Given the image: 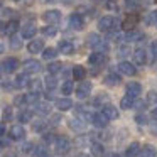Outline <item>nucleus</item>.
Segmentation results:
<instances>
[{"instance_id": "obj_1", "label": "nucleus", "mask_w": 157, "mask_h": 157, "mask_svg": "<svg viewBox=\"0 0 157 157\" xmlns=\"http://www.w3.org/2000/svg\"><path fill=\"white\" fill-rule=\"evenodd\" d=\"M118 21H117L115 17H112V15H106V17H101L98 21V29L103 32H115L117 29H118Z\"/></svg>"}, {"instance_id": "obj_2", "label": "nucleus", "mask_w": 157, "mask_h": 157, "mask_svg": "<svg viewBox=\"0 0 157 157\" xmlns=\"http://www.w3.org/2000/svg\"><path fill=\"white\" fill-rule=\"evenodd\" d=\"M54 147H56V152H58V154H66L69 150V147H71V144H69L68 137L58 135L54 139Z\"/></svg>"}, {"instance_id": "obj_3", "label": "nucleus", "mask_w": 157, "mask_h": 157, "mask_svg": "<svg viewBox=\"0 0 157 157\" xmlns=\"http://www.w3.org/2000/svg\"><path fill=\"white\" fill-rule=\"evenodd\" d=\"M42 21L46 22V24L52 25V24H58L59 21H61V14H59V10H48L42 14Z\"/></svg>"}, {"instance_id": "obj_4", "label": "nucleus", "mask_w": 157, "mask_h": 157, "mask_svg": "<svg viewBox=\"0 0 157 157\" xmlns=\"http://www.w3.org/2000/svg\"><path fill=\"white\" fill-rule=\"evenodd\" d=\"M9 137H10L12 140H22L25 137V130L22 125H12L10 130H9Z\"/></svg>"}, {"instance_id": "obj_5", "label": "nucleus", "mask_w": 157, "mask_h": 157, "mask_svg": "<svg viewBox=\"0 0 157 157\" xmlns=\"http://www.w3.org/2000/svg\"><path fill=\"white\" fill-rule=\"evenodd\" d=\"M19 68V61L15 58H9V59H4V63H2V71L4 73H14L15 69Z\"/></svg>"}, {"instance_id": "obj_6", "label": "nucleus", "mask_w": 157, "mask_h": 157, "mask_svg": "<svg viewBox=\"0 0 157 157\" xmlns=\"http://www.w3.org/2000/svg\"><path fill=\"white\" fill-rule=\"evenodd\" d=\"M117 69H118L122 75H127V76H133L137 73L135 66H133L132 63H128V61H122L118 66H117Z\"/></svg>"}, {"instance_id": "obj_7", "label": "nucleus", "mask_w": 157, "mask_h": 157, "mask_svg": "<svg viewBox=\"0 0 157 157\" xmlns=\"http://www.w3.org/2000/svg\"><path fill=\"white\" fill-rule=\"evenodd\" d=\"M91 91V83L88 81H81L78 86H76V96L78 98H86Z\"/></svg>"}, {"instance_id": "obj_8", "label": "nucleus", "mask_w": 157, "mask_h": 157, "mask_svg": "<svg viewBox=\"0 0 157 157\" xmlns=\"http://www.w3.org/2000/svg\"><path fill=\"white\" fill-rule=\"evenodd\" d=\"M108 117L105 115L103 112H100V113H93V125L95 127H98V128H105L106 127V123H108Z\"/></svg>"}, {"instance_id": "obj_9", "label": "nucleus", "mask_w": 157, "mask_h": 157, "mask_svg": "<svg viewBox=\"0 0 157 157\" xmlns=\"http://www.w3.org/2000/svg\"><path fill=\"white\" fill-rule=\"evenodd\" d=\"M137 24H139V15H137V14H130V15H127L125 21L122 22V27L125 29V31H132Z\"/></svg>"}, {"instance_id": "obj_10", "label": "nucleus", "mask_w": 157, "mask_h": 157, "mask_svg": "<svg viewBox=\"0 0 157 157\" xmlns=\"http://www.w3.org/2000/svg\"><path fill=\"white\" fill-rule=\"evenodd\" d=\"M19 29V22L17 21H10V22H4L2 24V32L5 36H14Z\"/></svg>"}, {"instance_id": "obj_11", "label": "nucleus", "mask_w": 157, "mask_h": 157, "mask_svg": "<svg viewBox=\"0 0 157 157\" xmlns=\"http://www.w3.org/2000/svg\"><path fill=\"white\" fill-rule=\"evenodd\" d=\"M24 69L27 73H39L42 69V66H41V63L39 61H36V59H27V61H24Z\"/></svg>"}, {"instance_id": "obj_12", "label": "nucleus", "mask_w": 157, "mask_h": 157, "mask_svg": "<svg viewBox=\"0 0 157 157\" xmlns=\"http://www.w3.org/2000/svg\"><path fill=\"white\" fill-rule=\"evenodd\" d=\"M69 27L75 29V31H81L83 29V19L79 15V12L71 14V17H69Z\"/></svg>"}, {"instance_id": "obj_13", "label": "nucleus", "mask_w": 157, "mask_h": 157, "mask_svg": "<svg viewBox=\"0 0 157 157\" xmlns=\"http://www.w3.org/2000/svg\"><path fill=\"white\" fill-rule=\"evenodd\" d=\"M103 61H105V54H103L101 51L93 52V54H90V58H88L90 66H100V64H103Z\"/></svg>"}, {"instance_id": "obj_14", "label": "nucleus", "mask_w": 157, "mask_h": 157, "mask_svg": "<svg viewBox=\"0 0 157 157\" xmlns=\"http://www.w3.org/2000/svg\"><path fill=\"white\" fill-rule=\"evenodd\" d=\"M27 49H29V52H32V54H37V52L44 51V41H41V39H34V41L29 42Z\"/></svg>"}, {"instance_id": "obj_15", "label": "nucleus", "mask_w": 157, "mask_h": 157, "mask_svg": "<svg viewBox=\"0 0 157 157\" xmlns=\"http://www.w3.org/2000/svg\"><path fill=\"white\" fill-rule=\"evenodd\" d=\"M133 61H135V64H139V66H144L147 63V54H145V51L144 49H135L133 51Z\"/></svg>"}, {"instance_id": "obj_16", "label": "nucleus", "mask_w": 157, "mask_h": 157, "mask_svg": "<svg viewBox=\"0 0 157 157\" xmlns=\"http://www.w3.org/2000/svg\"><path fill=\"white\" fill-rule=\"evenodd\" d=\"M140 93H142V86H140V83H135V81H130L128 85H127V95H132V96H139Z\"/></svg>"}, {"instance_id": "obj_17", "label": "nucleus", "mask_w": 157, "mask_h": 157, "mask_svg": "<svg viewBox=\"0 0 157 157\" xmlns=\"http://www.w3.org/2000/svg\"><path fill=\"white\" fill-rule=\"evenodd\" d=\"M58 49L63 52V54L71 56L73 51H75V44H73V42H69V41H61V42H59V46H58Z\"/></svg>"}, {"instance_id": "obj_18", "label": "nucleus", "mask_w": 157, "mask_h": 157, "mask_svg": "<svg viewBox=\"0 0 157 157\" xmlns=\"http://www.w3.org/2000/svg\"><path fill=\"white\" fill-rule=\"evenodd\" d=\"M73 106V101L69 98H59V100H56V108L59 110V112H66V110H69Z\"/></svg>"}, {"instance_id": "obj_19", "label": "nucleus", "mask_w": 157, "mask_h": 157, "mask_svg": "<svg viewBox=\"0 0 157 157\" xmlns=\"http://www.w3.org/2000/svg\"><path fill=\"white\" fill-rule=\"evenodd\" d=\"M133 105H135V96H132V95H125L122 98V101H120V106H122L123 110L133 108Z\"/></svg>"}, {"instance_id": "obj_20", "label": "nucleus", "mask_w": 157, "mask_h": 157, "mask_svg": "<svg viewBox=\"0 0 157 157\" xmlns=\"http://www.w3.org/2000/svg\"><path fill=\"white\" fill-rule=\"evenodd\" d=\"M140 39H144V34L140 31H135V29L128 31L125 36V41H130V42H137V41H140Z\"/></svg>"}, {"instance_id": "obj_21", "label": "nucleus", "mask_w": 157, "mask_h": 157, "mask_svg": "<svg viewBox=\"0 0 157 157\" xmlns=\"http://www.w3.org/2000/svg\"><path fill=\"white\" fill-rule=\"evenodd\" d=\"M27 85H29L27 71H24V73H19V75L15 76V86H17V88H22V86H27Z\"/></svg>"}, {"instance_id": "obj_22", "label": "nucleus", "mask_w": 157, "mask_h": 157, "mask_svg": "<svg viewBox=\"0 0 157 157\" xmlns=\"http://www.w3.org/2000/svg\"><path fill=\"white\" fill-rule=\"evenodd\" d=\"M36 36V25L34 24H27L22 27V37L24 39H31Z\"/></svg>"}, {"instance_id": "obj_23", "label": "nucleus", "mask_w": 157, "mask_h": 157, "mask_svg": "<svg viewBox=\"0 0 157 157\" xmlns=\"http://www.w3.org/2000/svg\"><path fill=\"white\" fill-rule=\"evenodd\" d=\"M34 112L37 113V115H48L49 112H51V108H49V105L48 103H36L34 105Z\"/></svg>"}, {"instance_id": "obj_24", "label": "nucleus", "mask_w": 157, "mask_h": 157, "mask_svg": "<svg viewBox=\"0 0 157 157\" xmlns=\"http://www.w3.org/2000/svg\"><path fill=\"white\" fill-rule=\"evenodd\" d=\"M69 128L75 130V132H85L86 125L83 122H79V120H76V118H71L69 120Z\"/></svg>"}, {"instance_id": "obj_25", "label": "nucleus", "mask_w": 157, "mask_h": 157, "mask_svg": "<svg viewBox=\"0 0 157 157\" xmlns=\"http://www.w3.org/2000/svg\"><path fill=\"white\" fill-rule=\"evenodd\" d=\"M120 83V76L117 75V73H110V75L105 76V85L108 86H117Z\"/></svg>"}, {"instance_id": "obj_26", "label": "nucleus", "mask_w": 157, "mask_h": 157, "mask_svg": "<svg viewBox=\"0 0 157 157\" xmlns=\"http://www.w3.org/2000/svg\"><path fill=\"white\" fill-rule=\"evenodd\" d=\"M46 88H48V91L49 90H54L56 86H58V79H56V76L52 75V73H48V76H46Z\"/></svg>"}, {"instance_id": "obj_27", "label": "nucleus", "mask_w": 157, "mask_h": 157, "mask_svg": "<svg viewBox=\"0 0 157 157\" xmlns=\"http://www.w3.org/2000/svg\"><path fill=\"white\" fill-rule=\"evenodd\" d=\"M73 76H75L76 81H81V79L86 76V69L83 68V66H79V64L75 66V68H73Z\"/></svg>"}, {"instance_id": "obj_28", "label": "nucleus", "mask_w": 157, "mask_h": 157, "mask_svg": "<svg viewBox=\"0 0 157 157\" xmlns=\"http://www.w3.org/2000/svg\"><path fill=\"white\" fill-rule=\"evenodd\" d=\"M103 113H105L110 120L118 118V112H117V108H115V106H112V105H106L105 108H103Z\"/></svg>"}, {"instance_id": "obj_29", "label": "nucleus", "mask_w": 157, "mask_h": 157, "mask_svg": "<svg viewBox=\"0 0 157 157\" xmlns=\"http://www.w3.org/2000/svg\"><path fill=\"white\" fill-rule=\"evenodd\" d=\"M32 113H34V112H31V110H21V113H19V122H22V123L31 122V120H32Z\"/></svg>"}, {"instance_id": "obj_30", "label": "nucleus", "mask_w": 157, "mask_h": 157, "mask_svg": "<svg viewBox=\"0 0 157 157\" xmlns=\"http://www.w3.org/2000/svg\"><path fill=\"white\" fill-rule=\"evenodd\" d=\"M100 42H101V39H100L98 34H90L88 36V46H90V48L96 49L100 46Z\"/></svg>"}, {"instance_id": "obj_31", "label": "nucleus", "mask_w": 157, "mask_h": 157, "mask_svg": "<svg viewBox=\"0 0 157 157\" xmlns=\"http://www.w3.org/2000/svg\"><path fill=\"white\" fill-rule=\"evenodd\" d=\"M25 103H29V105H36V103H39V91H31L25 95Z\"/></svg>"}, {"instance_id": "obj_32", "label": "nucleus", "mask_w": 157, "mask_h": 157, "mask_svg": "<svg viewBox=\"0 0 157 157\" xmlns=\"http://www.w3.org/2000/svg\"><path fill=\"white\" fill-rule=\"evenodd\" d=\"M56 56H58V51H56L54 48H48L42 51V58L46 59V61H49V59H54Z\"/></svg>"}, {"instance_id": "obj_33", "label": "nucleus", "mask_w": 157, "mask_h": 157, "mask_svg": "<svg viewBox=\"0 0 157 157\" xmlns=\"http://www.w3.org/2000/svg\"><path fill=\"white\" fill-rule=\"evenodd\" d=\"M10 48L14 49V51H17V49H21L22 48V39L21 37H17V36H10Z\"/></svg>"}, {"instance_id": "obj_34", "label": "nucleus", "mask_w": 157, "mask_h": 157, "mask_svg": "<svg viewBox=\"0 0 157 157\" xmlns=\"http://www.w3.org/2000/svg\"><path fill=\"white\" fill-rule=\"evenodd\" d=\"M140 152V145L137 142H132L128 145V149L125 150V155H135V154H139Z\"/></svg>"}, {"instance_id": "obj_35", "label": "nucleus", "mask_w": 157, "mask_h": 157, "mask_svg": "<svg viewBox=\"0 0 157 157\" xmlns=\"http://www.w3.org/2000/svg\"><path fill=\"white\" fill-rule=\"evenodd\" d=\"M91 152L95 154V155H103V154H105V147H103V144H98V142L91 144Z\"/></svg>"}, {"instance_id": "obj_36", "label": "nucleus", "mask_w": 157, "mask_h": 157, "mask_svg": "<svg viewBox=\"0 0 157 157\" xmlns=\"http://www.w3.org/2000/svg\"><path fill=\"white\" fill-rule=\"evenodd\" d=\"M29 88H31V91H41V79L34 78V79H29Z\"/></svg>"}, {"instance_id": "obj_37", "label": "nucleus", "mask_w": 157, "mask_h": 157, "mask_svg": "<svg viewBox=\"0 0 157 157\" xmlns=\"http://www.w3.org/2000/svg\"><path fill=\"white\" fill-rule=\"evenodd\" d=\"M145 24L147 25H152V24H157V10H152L147 14L145 17Z\"/></svg>"}, {"instance_id": "obj_38", "label": "nucleus", "mask_w": 157, "mask_h": 157, "mask_svg": "<svg viewBox=\"0 0 157 157\" xmlns=\"http://www.w3.org/2000/svg\"><path fill=\"white\" fill-rule=\"evenodd\" d=\"M63 69V66L59 64V63H51V64L48 66V73H52V75H56V73H59Z\"/></svg>"}, {"instance_id": "obj_39", "label": "nucleus", "mask_w": 157, "mask_h": 157, "mask_svg": "<svg viewBox=\"0 0 157 157\" xmlns=\"http://www.w3.org/2000/svg\"><path fill=\"white\" fill-rule=\"evenodd\" d=\"M73 91V83L71 81H64L61 86V93L63 95H69V93Z\"/></svg>"}, {"instance_id": "obj_40", "label": "nucleus", "mask_w": 157, "mask_h": 157, "mask_svg": "<svg viewBox=\"0 0 157 157\" xmlns=\"http://www.w3.org/2000/svg\"><path fill=\"white\" fill-rule=\"evenodd\" d=\"M142 154H144V155H150V157H154V155H157V150L154 149L152 145H144Z\"/></svg>"}, {"instance_id": "obj_41", "label": "nucleus", "mask_w": 157, "mask_h": 157, "mask_svg": "<svg viewBox=\"0 0 157 157\" xmlns=\"http://www.w3.org/2000/svg\"><path fill=\"white\" fill-rule=\"evenodd\" d=\"M32 128H34V132H44L46 122H42V120H39V122H34V123H32Z\"/></svg>"}, {"instance_id": "obj_42", "label": "nucleus", "mask_w": 157, "mask_h": 157, "mask_svg": "<svg viewBox=\"0 0 157 157\" xmlns=\"http://www.w3.org/2000/svg\"><path fill=\"white\" fill-rule=\"evenodd\" d=\"M147 103H150V105H154V106L157 105V91H149V95H147Z\"/></svg>"}, {"instance_id": "obj_43", "label": "nucleus", "mask_w": 157, "mask_h": 157, "mask_svg": "<svg viewBox=\"0 0 157 157\" xmlns=\"http://www.w3.org/2000/svg\"><path fill=\"white\" fill-rule=\"evenodd\" d=\"M130 54V46H120L118 51H117V56H120V58H123V56Z\"/></svg>"}, {"instance_id": "obj_44", "label": "nucleus", "mask_w": 157, "mask_h": 157, "mask_svg": "<svg viewBox=\"0 0 157 157\" xmlns=\"http://www.w3.org/2000/svg\"><path fill=\"white\" fill-rule=\"evenodd\" d=\"M103 103H108V95H98L95 98V105H103Z\"/></svg>"}, {"instance_id": "obj_45", "label": "nucleus", "mask_w": 157, "mask_h": 157, "mask_svg": "<svg viewBox=\"0 0 157 157\" xmlns=\"http://www.w3.org/2000/svg\"><path fill=\"white\" fill-rule=\"evenodd\" d=\"M123 4H125V7H128V9H135V7L140 5V2L139 0H123Z\"/></svg>"}, {"instance_id": "obj_46", "label": "nucleus", "mask_w": 157, "mask_h": 157, "mask_svg": "<svg viewBox=\"0 0 157 157\" xmlns=\"http://www.w3.org/2000/svg\"><path fill=\"white\" fill-rule=\"evenodd\" d=\"M42 34L52 37V36L56 34V29H54V27H49V25H48V27H42Z\"/></svg>"}, {"instance_id": "obj_47", "label": "nucleus", "mask_w": 157, "mask_h": 157, "mask_svg": "<svg viewBox=\"0 0 157 157\" xmlns=\"http://www.w3.org/2000/svg\"><path fill=\"white\" fill-rule=\"evenodd\" d=\"M32 154L34 155H48V150L46 149H42V147H34V150H32Z\"/></svg>"}, {"instance_id": "obj_48", "label": "nucleus", "mask_w": 157, "mask_h": 157, "mask_svg": "<svg viewBox=\"0 0 157 157\" xmlns=\"http://www.w3.org/2000/svg\"><path fill=\"white\" fill-rule=\"evenodd\" d=\"M12 118V108L10 106H4V122Z\"/></svg>"}, {"instance_id": "obj_49", "label": "nucleus", "mask_w": 157, "mask_h": 157, "mask_svg": "<svg viewBox=\"0 0 157 157\" xmlns=\"http://www.w3.org/2000/svg\"><path fill=\"white\" fill-rule=\"evenodd\" d=\"M135 122L139 123V125H145V123H147V117L145 115H137L135 117Z\"/></svg>"}, {"instance_id": "obj_50", "label": "nucleus", "mask_w": 157, "mask_h": 157, "mask_svg": "<svg viewBox=\"0 0 157 157\" xmlns=\"http://www.w3.org/2000/svg\"><path fill=\"white\" fill-rule=\"evenodd\" d=\"M9 144H10V140L7 139V135H2V140H0V147H2V149H7Z\"/></svg>"}, {"instance_id": "obj_51", "label": "nucleus", "mask_w": 157, "mask_h": 157, "mask_svg": "<svg viewBox=\"0 0 157 157\" xmlns=\"http://www.w3.org/2000/svg\"><path fill=\"white\" fill-rule=\"evenodd\" d=\"M150 51H152V54H154V58L157 59V41H154L152 44H150Z\"/></svg>"}, {"instance_id": "obj_52", "label": "nucleus", "mask_w": 157, "mask_h": 157, "mask_svg": "<svg viewBox=\"0 0 157 157\" xmlns=\"http://www.w3.org/2000/svg\"><path fill=\"white\" fill-rule=\"evenodd\" d=\"M42 142H44V144H51V142H52V137H51V133H49V135L46 133V135L42 137Z\"/></svg>"}, {"instance_id": "obj_53", "label": "nucleus", "mask_w": 157, "mask_h": 157, "mask_svg": "<svg viewBox=\"0 0 157 157\" xmlns=\"http://www.w3.org/2000/svg\"><path fill=\"white\" fill-rule=\"evenodd\" d=\"M106 7H108V9H112V10H118V7H117L115 4H113L112 0H108V2H106Z\"/></svg>"}, {"instance_id": "obj_54", "label": "nucleus", "mask_w": 157, "mask_h": 157, "mask_svg": "<svg viewBox=\"0 0 157 157\" xmlns=\"http://www.w3.org/2000/svg\"><path fill=\"white\" fill-rule=\"evenodd\" d=\"M12 14H14V10H12V9H4V10H2V15H4V17L12 15Z\"/></svg>"}, {"instance_id": "obj_55", "label": "nucleus", "mask_w": 157, "mask_h": 157, "mask_svg": "<svg viewBox=\"0 0 157 157\" xmlns=\"http://www.w3.org/2000/svg\"><path fill=\"white\" fill-rule=\"evenodd\" d=\"M144 106H145V103H144V101H135L133 108H144Z\"/></svg>"}, {"instance_id": "obj_56", "label": "nucleus", "mask_w": 157, "mask_h": 157, "mask_svg": "<svg viewBox=\"0 0 157 157\" xmlns=\"http://www.w3.org/2000/svg\"><path fill=\"white\" fill-rule=\"evenodd\" d=\"M59 120H61V117H59V115H54V117H52V123H54V125H58Z\"/></svg>"}, {"instance_id": "obj_57", "label": "nucleus", "mask_w": 157, "mask_h": 157, "mask_svg": "<svg viewBox=\"0 0 157 157\" xmlns=\"http://www.w3.org/2000/svg\"><path fill=\"white\" fill-rule=\"evenodd\" d=\"M0 133H2V135H7V130H5V125H4V123H2V128H0Z\"/></svg>"}, {"instance_id": "obj_58", "label": "nucleus", "mask_w": 157, "mask_h": 157, "mask_svg": "<svg viewBox=\"0 0 157 157\" xmlns=\"http://www.w3.org/2000/svg\"><path fill=\"white\" fill-rule=\"evenodd\" d=\"M152 118H155V120H157V105H155V108L152 110Z\"/></svg>"}, {"instance_id": "obj_59", "label": "nucleus", "mask_w": 157, "mask_h": 157, "mask_svg": "<svg viewBox=\"0 0 157 157\" xmlns=\"http://www.w3.org/2000/svg\"><path fill=\"white\" fill-rule=\"evenodd\" d=\"M64 4H71V0H64Z\"/></svg>"}, {"instance_id": "obj_60", "label": "nucleus", "mask_w": 157, "mask_h": 157, "mask_svg": "<svg viewBox=\"0 0 157 157\" xmlns=\"http://www.w3.org/2000/svg\"><path fill=\"white\" fill-rule=\"evenodd\" d=\"M44 2H54V0H44Z\"/></svg>"}, {"instance_id": "obj_61", "label": "nucleus", "mask_w": 157, "mask_h": 157, "mask_svg": "<svg viewBox=\"0 0 157 157\" xmlns=\"http://www.w3.org/2000/svg\"><path fill=\"white\" fill-rule=\"evenodd\" d=\"M14 2H19V0H14Z\"/></svg>"}, {"instance_id": "obj_62", "label": "nucleus", "mask_w": 157, "mask_h": 157, "mask_svg": "<svg viewBox=\"0 0 157 157\" xmlns=\"http://www.w3.org/2000/svg\"><path fill=\"white\" fill-rule=\"evenodd\" d=\"M155 25H157V24H155Z\"/></svg>"}]
</instances>
